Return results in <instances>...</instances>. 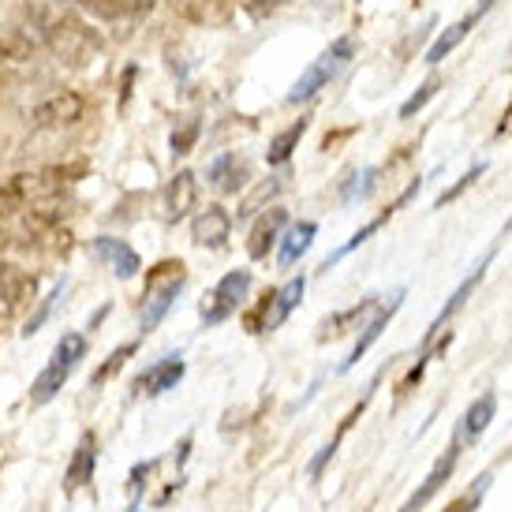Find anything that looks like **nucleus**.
<instances>
[{"instance_id": "9d476101", "label": "nucleus", "mask_w": 512, "mask_h": 512, "mask_svg": "<svg viewBox=\"0 0 512 512\" xmlns=\"http://www.w3.org/2000/svg\"><path fill=\"white\" fill-rule=\"evenodd\" d=\"M460 449H464V445H460V441L453 438V445H449V449H445V453H441L438 460H434V468H430V475L423 479V486H419V490H415L412 498H408L404 505H400V512H423V509L430 505V501L438 498L441 486H445L449 479H453L456 460H460Z\"/></svg>"}, {"instance_id": "b1692460", "label": "nucleus", "mask_w": 512, "mask_h": 512, "mask_svg": "<svg viewBox=\"0 0 512 512\" xmlns=\"http://www.w3.org/2000/svg\"><path fill=\"white\" fill-rule=\"evenodd\" d=\"M206 172H210V180H214L221 191H240V187L247 184V165H243L236 154H217Z\"/></svg>"}, {"instance_id": "7ed1b4c3", "label": "nucleus", "mask_w": 512, "mask_h": 512, "mask_svg": "<svg viewBox=\"0 0 512 512\" xmlns=\"http://www.w3.org/2000/svg\"><path fill=\"white\" fill-rule=\"evenodd\" d=\"M8 187L27 202L34 214L53 217V221H60L64 206H68V176H64L60 169L19 172V176H12V184Z\"/></svg>"}, {"instance_id": "58836bf2", "label": "nucleus", "mask_w": 512, "mask_h": 512, "mask_svg": "<svg viewBox=\"0 0 512 512\" xmlns=\"http://www.w3.org/2000/svg\"><path fill=\"white\" fill-rule=\"evenodd\" d=\"M150 4H154V0H146V8H150Z\"/></svg>"}, {"instance_id": "393cba45", "label": "nucleus", "mask_w": 512, "mask_h": 512, "mask_svg": "<svg viewBox=\"0 0 512 512\" xmlns=\"http://www.w3.org/2000/svg\"><path fill=\"white\" fill-rule=\"evenodd\" d=\"M75 8L94 19H128L135 12H146V0H75Z\"/></svg>"}, {"instance_id": "39448f33", "label": "nucleus", "mask_w": 512, "mask_h": 512, "mask_svg": "<svg viewBox=\"0 0 512 512\" xmlns=\"http://www.w3.org/2000/svg\"><path fill=\"white\" fill-rule=\"evenodd\" d=\"M86 356V337L83 333H64L53 348V359H49V367L34 378L30 385V400L34 404H49V400L60 393V385L72 378V370L79 367V359Z\"/></svg>"}, {"instance_id": "473e14b6", "label": "nucleus", "mask_w": 512, "mask_h": 512, "mask_svg": "<svg viewBox=\"0 0 512 512\" xmlns=\"http://www.w3.org/2000/svg\"><path fill=\"white\" fill-rule=\"evenodd\" d=\"M483 172H486V161H479V165H471V169L464 172V176H460V180H456V184L449 187V191H441V195H438V202H434V206H438V210H441V206H445V202L460 199V195H464V191H468V187L475 184V180H479V176H483Z\"/></svg>"}, {"instance_id": "a878e982", "label": "nucleus", "mask_w": 512, "mask_h": 512, "mask_svg": "<svg viewBox=\"0 0 512 512\" xmlns=\"http://www.w3.org/2000/svg\"><path fill=\"white\" fill-rule=\"evenodd\" d=\"M307 124H311V120H303V116H299L292 128H285L281 135H273V139H270V150H266V161H270V165H285L288 157L296 154L299 139L307 135Z\"/></svg>"}, {"instance_id": "4468645a", "label": "nucleus", "mask_w": 512, "mask_h": 512, "mask_svg": "<svg viewBox=\"0 0 512 512\" xmlns=\"http://www.w3.org/2000/svg\"><path fill=\"white\" fill-rule=\"evenodd\" d=\"M184 356H165L161 363H154V367L146 370L143 378L135 382V389L139 393H146V397H161V393H169V389H176L180 385V378H184Z\"/></svg>"}, {"instance_id": "5701e85b", "label": "nucleus", "mask_w": 512, "mask_h": 512, "mask_svg": "<svg viewBox=\"0 0 512 512\" xmlns=\"http://www.w3.org/2000/svg\"><path fill=\"white\" fill-rule=\"evenodd\" d=\"M314 236H318V225H314V221H299V225H292L285 236H281V243H277V262H281L285 270L288 266H296L299 258L311 251Z\"/></svg>"}, {"instance_id": "f704fd0d", "label": "nucleus", "mask_w": 512, "mask_h": 512, "mask_svg": "<svg viewBox=\"0 0 512 512\" xmlns=\"http://www.w3.org/2000/svg\"><path fill=\"white\" fill-rule=\"evenodd\" d=\"M195 139H199V120H187L184 131H176V135H172V154H176V157L191 154Z\"/></svg>"}, {"instance_id": "bb28decb", "label": "nucleus", "mask_w": 512, "mask_h": 512, "mask_svg": "<svg viewBox=\"0 0 512 512\" xmlns=\"http://www.w3.org/2000/svg\"><path fill=\"white\" fill-rule=\"evenodd\" d=\"M374 307H378V299L370 296V299H359V303L352 307V311H344V314H333V318H326V322H322V333H318V341H326V337H341V333H348V329L356 326V322H359V318H363L367 311H374Z\"/></svg>"}, {"instance_id": "6ab92c4d", "label": "nucleus", "mask_w": 512, "mask_h": 512, "mask_svg": "<svg viewBox=\"0 0 512 512\" xmlns=\"http://www.w3.org/2000/svg\"><path fill=\"white\" fill-rule=\"evenodd\" d=\"M490 4H494V0H483V4H479V8H475V12H471V15H464L460 23H453V27H449V30H441V34H438V42H434V45H430V49H427V64H441V60L449 57V53H453L456 45H460V42H464V38H468V34H471V27H475V23L483 19L486 8H490Z\"/></svg>"}, {"instance_id": "6e6552de", "label": "nucleus", "mask_w": 512, "mask_h": 512, "mask_svg": "<svg viewBox=\"0 0 512 512\" xmlns=\"http://www.w3.org/2000/svg\"><path fill=\"white\" fill-rule=\"evenodd\" d=\"M38 296V277L15 262H0V322H12Z\"/></svg>"}, {"instance_id": "c9c22d12", "label": "nucleus", "mask_w": 512, "mask_h": 512, "mask_svg": "<svg viewBox=\"0 0 512 512\" xmlns=\"http://www.w3.org/2000/svg\"><path fill=\"white\" fill-rule=\"evenodd\" d=\"M60 292H64V285H57V292H53V296L42 299V307H38V311H34V314L27 318V329H23V337H34V333L42 329V322L49 318V311H53V299H60Z\"/></svg>"}, {"instance_id": "aec40b11", "label": "nucleus", "mask_w": 512, "mask_h": 512, "mask_svg": "<svg viewBox=\"0 0 512 512\" xmlns=\"http://www.w3.org/2000/svg\"><path fill=\"white\" fill-rule=\"evenodd\" d=\"M94 255L105 258V262L113 266L116 277H124V281L143 270V258L135 255V247H128L124 240H113V236H101V240H94Z\"/></svg>"}, {"instance_id": "e433bc0d", "label": "nucleus", "mask_w": 512, "mask_h": 512, "mask_svg": "<svg viewBox=\"0 0 512 512\" xmlns=\"http://www.w3.org/2000/svg\"><path fill=\"white\" fill-rule=\"evenodd\" d=\"M285 0H251L247 8H251V15H266V12H273V8H281Z\"/></svg>"}, {"instance_id": "412c9836", "label": "nucleus", "mask_w": 512, "mask_h": 512, "mask_svg": "<svg viewBox=\"0 0 512 512\" xmlns=\"http://www.w3.org/2000/svg\"><path fill=\"white\" fill-rule=\"evenodd\" d=\"M303 292H307V277H292L285 288H277V292H273V299H270V314H266V326H262V333H273L277 326H285V318L299 307Z\"/></svg>"}, {"instance_id": "1a4fd4ad", "label": "nucleus", "mask_w": 512, "mask_h": 512, "mask_svg": "<svg viewBox=\"0 0 512 512\" xmlns=\"http://www.w3.org/2000/svg\"><path fill=\"white\" fill-rule=\"evenodd\" d=\"M83 113L86 101L75 90H53L30 109V120H34V128H72L83 120Z\"/></svg>"}, {"instance_id": "ddd939ff", "label": "nucleus", "mask_w": 512, "mask_h": 512, "mask_svg": "<svg viewBox=\"0 0 512 512\" xmlns=\"http://www.w3.org/2000/svg\"><path fill=\"white\" fill-rule=\"evenodd\" d=\"M165 217L169 221H180L195 210V199H199V180H195V172L191 169H180L172 176L169 184H165Z\"/></svg>"}, {"instance_id": "c756f323", "label": "nucleus", "mask_w": 512, "mask_h": 512, "mask_svg": "<svg viewBox=\"0 0 512 512\" xmlns=\"http://www.w3.org/2000/svg\"><path fill=\"white\" fill-rule=\"evenodd\" d=\"M490 483H494V475H479V483H471L468 486V494L460 501H453L445 512H475L479 505H483V498H486V490H490Z\"/></svg>"}, {"instance_id": "4c0bfd02", "label": "nucleus", "mask_w": 512, "mask_h": 512, "mask_svg": "<svg viewBox=\"0 0 512 512\" xmlns=\"http://www.w3.org/2000/svg\"><path fill=\"white\" fill-rule=\"evenodd\" d=\"M512 128V105H509V109H505V116H501V124H498V135H501V131H509Z\"/></svg>"}, {"instance_id": "2f4dec72", "label": "nucleus", "mask_w": 512, "mask_h": 512, "mask_svg": "<svg viewBox=\"0 0 512 512\" xmlns=\"http://www.w3.org/2000/svg\"><path fill=\"white\" fill-rule=\"evenodd\" d=\"M135 348H139V341H128V344H124V348H116L113 356L105 359V367H101L98 374H94V385H105V382H109V378H113L116 370H120V367H124V363H128L131 356H135Z\"/></svg>"}, {"instance_id": "0eeeda50", "label": "nucleus", "mask_w": 512, "mask_h": 512, "mask_svg": "<svg viewBox=\"0 0 512 512\" xmlns=\"http://www.w3.org/2000/svg\"><path fill=\"white\" fill-rule=\"evenodd\" d=\"M251 285H255L251 270H232V273H225V277L217 281L214 292L206 296L210 303L202 307V322H206V326H221L225 318H232V314H236L243 307V299H247Z\"/></svg>"}, {"instance_id": "f257e3e1", "label": "nucleus", "mask_w": 512, "mask_h": 512, "mask_svg": "<svg viewBox=\"0 0 512 512\" xmlns=\"http://www.w3.org/2000/svg\"><path fill=\"white\" fill-rule=\"evenodd\" d=\"M0 247H38V251H57L68 247V232L53 217L34 214L27 202L15 195L12 187H0Z\"/></svg>"}, {"instance_id": "dca6fc26", "label": "nucleus", "mask_w": 512, "mask_h": 512, "mask_svg": "<svg viewBox=\"0 0 512 512\" xmlns=\"http://www.w3.org/2000/svg\"><path fill=\"white\" fill-rule=\"evenodd\" d=\"M400 303H404V288H400V292H393V299H389V303H382V307L374 311V318H370L367 326H363V333H359L356 348H352V356L344 359V367H341V370H352V367L359 363V359L367 356V348H370L374 341H378V337H382V329L389 326V318H393V314L400 311Z\"/></svg>"}, {"instance_id": "20e7f679", "label": "nucleus", "mask_w": 512, "mask_h": 512, "mask_svg": "<svg viewBox=\"0 0 512 512\" xmlns=\"http://www.w3.org/2000/svg\"><path fill=\"white\" fill-rule=\"evenodd\" d=\"M352 57H356V42H352V38L344 34V38H337V42L329 45L322 57L314 60L307 72L299 75L296 86L288 90V105L311 101L314 94H318V90H326V86L333 83V79H337V75H341L344 68H348V60H352Z\"/></svg>"}, {"instance_id": "2eb2a0df", "label": "nucleus", "mask_w": 512, "mask_h": 512, "mask_svg": "<svg viewBox=\"0 0 512 512\" xmlns=\"http://www.w3.org/2000/svg\"><path fill=\"white\" fill-rule=\"evenodd\" d=\"M494 412H498V393H490V389H486L483 397L475 400L468 412H464L460 427H456V441H460V445H475V441L486 434V427H490Z\"/></svg>"}, {"instance_id": "cd10ccee", "label": "nucleus", "mask_w": 512, "mask_h": 512, "mask_svg": "<svg viewBox=\"0 0 512 512\" xmlns=\"http://www.w3.org/2000/svg\"><path fill=\"white\" fill-rule=\"evenodd\" d=\"M378 176H382V169H374V165L363 169V172H356V176H352V184H344V191H341L344 206L370 199V195H374V187H378Z\"/></svg>"}, {"instance_id": "f03ea898", "label": "nucleus", "mask_w": 512, "mask_h": 512, "mask_svg": "<svg viewBox=\"0 0 512 512\" xmlns=\"http://www.w3.org/2000/svg\"><path fill=\"white\" fill-rule=\"evenodd\" d=\"M30 30L34 38L42 42V49H49L53 57H60L64 64H86V60L98 53V38L94 30L86 27L79 15L57 12V8H34L30 12Z\"/></svg>"}, {"instance_id": "72a5a7b5", "label": "nucleus", "mask_w": 512, "mask_h": 512, "mask_svg": "<svg viewBox=\"0 0 512 512\" xmlns=\"http://www.w3.org/2000/svg\"><path fill=\"white\" fill-rule=\"evenodd\" d=\"M154 471H157V460H150V464H135V468H131V479H128L131 512H139V501H143V490H146V475H154Z\"/></svg>"}, {"instance_id": "f8f14e48", "label": "nucleus", "mask_w": 512, "mask_h": 512, "mask_svg": "<svg viewBox=\"0 0 512 512\" xmlns=\"http://www.w3.org/2000/svg\"><path fill=\"white\" fill-rule=\"evenodd\" d=\"M228 232H232V217H228L225 206H206L195 221H191V240L199 247H210V251H221L228 243Z\"/></svg>"}, {"instance_id": "4be33fe9", "label": "nucleus", "mask_w": 512, "mask_h": 512, "mask_svg": "<svg viewBox=\"0 0 512 512\" xmlns=\"http://www.w3.org/2000/svg\"><path fill=\"white\" fill-rule=\"evenodd\" d=\"M490 262H494V251H486L483 262H479V266H475V270H471L468 277L460 281V288H456L453 296H449V303H445V307H441V314H438V318H434V326H430L427 341H434V337H438L441 326H445V318H449V314H456V311H460V307H464V299H468L471 292L479 288V281H483V273H486V266H490Z\"/></svg>"}, {"instance_id": "7c9ffc66", "label": "nucleus", "mask_w": 512, "mask_h": 512, "mask_svg": "<svg viewBox=\"0 0 512 512\" xmlns=\"http://www.w3.org/2000/svg\"><path fill=\"white\" fill-rule=\"evenodd\" d=\"M438 86H441V79H438V75H430L427 83L419 86V90H415L412 98H408L404 105H400V120H412V116L419 113V109H423V105H427V101L434 98V94H438Z\"/></svg>"}, {"instance_id": "423d86ee", "label": "nucleus", "mask_w": 512, "mask_h": 512, "mask_svg": "<svg viewBox=\"0 0 512 512\" xmlns=\"http://www.w3.org/2000/svg\"><path fill=\"white\" fill-rule=\"evenodd\" d=\"M184 285H187V273L180 262H161V266L150 270V285H146V296H143V333L161 326V318L169 314V307L184 292Z\"/></svg>"}, {"instance_id": "a211bd4d", "label": "nucleus", "mask_w": 512, "mask_h": 512, "mask_svg": "<svg viewBox=\"0 0 512 512\" xmlns=\"http://www.w3.org/2000/svg\"><path fill=\"white\" fill-rule=\"evenodd\" d=\"M285 225H288V214L281 210V206H273V210H266V214L258 217L255 228H251V243H247L251 258L270 255V247H277V243H281V228H285Z\"/></svg>"}, {"instance_id": "9b49d317", "label": "nucleus", "mask_w": 512, "mask_h": 512, "mask_svg": "<svg viewBox=\"0 0 512 512\" xmlns=\"http://www.w3.org/2000/svg\"><path fill=\"white\" fill-rule=\"evenodd\" d=\"M419 187H423V180H412V184H408V187H404V191H400V199L393 202V206H385L382 214L374 217V221H367V225L359 228L356 236H352V240L344 243V247H337V251H333V255H329L326 262H322V270H333V266H337V262H341V258H348V255H352V251H356V247H363V243H367L370 236H374V232H378V228H382L385 221H389V217L397 214L400 206H408V202H412L415 195H419Z\"/></svg>"}, {"instance_id": "c85d7f7f", "label": "nucleus", "mask_w": 512, "mask_h": 512, "mask_svg": "<svg viewBox=\"0 0 512 512\" xmlns=\"http://www.w3.org/2000/svg\"><path fill=\"white\" fill-rule=\"evenodd\" d=\"M277 191H281V180H273V176H270V180H262V184H258L255 191H251V195L240 202V221H243V217L258 214V210H262V206H266V202H270Z\"/></svg>"}, {"instance_id": "f3484780", "label": "nucleus", "mask_w": 512, "mask_h": 512, "mask_svg": "<svg viewBox=\"0 0 512 512\" xmlns=\"http://www.w3.org/2000/svg\"><path fill=\"white\" fill-rule=\"evenodd\" d=\"M94 468H98V438H94V434H83L79 445H75L72 464H68V475H64V490L75 494L79 486H86L94 479Z\"/></svg>"}]
</instances>
